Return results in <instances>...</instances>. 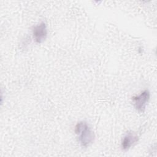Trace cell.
<instances>
[{
  "instance_id": "6da1fadb",
  "label": "cell",
  "mask_w": 157,
  "mask_h": 157,
  "mask_svg": "<svg viewBox=\"0 0 157 157\" xmlns=\"http://www.w3.org/2000/svg\"><path fill=\"white\" fill-rule=\"evenodd\" d=\"M75 132L79 136V140L82 146L87 147L94 140V134L85 121L78 123L75 127Z\"/></svg>"
},
{
  "instance_id": "3957f363",
  "label": "cell",
  "mask_w": 157,
  "mask_h": 157,
  "mask_svg": "<svg viewBox=\"0 0 157 157\" xmlns=\"http://www.w3.org/2000/svg\"><path fill=\"white\" fill-rule=\"evenodd\" d=\"M150 99V92L148 90L142 91L139 96L133 97L132 100L134 102L136 109L140 112H144L146 105Z\"/></svg>"
},
{
  "instance_id": "7a4b0ae2",
  "label": "cell",
  "mask_w": 157,
  "mask_h": 157,
  "mask_svg": "<svg viewBox=\"0 0 157 157\" xmlns=\"http://www.w3.org/2000/svg\"><path fill=\"white\" fill-rule=\"evenodd\" d=\"M33 36L34 41L38 44L43 42L46 39L47 29L46 24L44 22H41L33 28Z\"/></svg>"
},
{
  "instance_id": "277c9868",
  "label": "cell",
  "mask_w": 157,
  "mask_h": 157,
  "mask_svg": "<svg viewBox=\"0 0 157 157\" xmlns=\"http://www.w3.org/2000/svg\"><path fill=\"white\" fill-rule=\"evenodd\" d=\"M138 140L137 136L133 132H128L121 142V148L123 150H128Z\"/></svg>"
}]
</instances>
